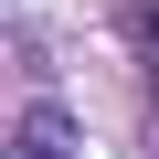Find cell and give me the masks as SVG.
Masks as SVG:
<instances>
[{"label": "cell", "mask_w": 159, "mask_h": 159, "mask_svg": "<svg viewBox=\"0 0 159 159\" xmlns=\"http://www.w3.org/2000/svg\"><path fill=\"white\" fill-rule=\"evenodd\" d=\"M148 32H159V21H148Z\"/></svg>", "instance_id": "7a4b0ae2"}, {"label": "cell", "mask_w": 159, "mask_h": 159, "mask_svg": "<svg viewBox=\"0 0 159 159\" xmlns=\"http://www.w3.org/2000/svg\"><path fill=\"white\" fill-rule=\"evenodd\" d=\"M74 148V117L64 106H21V138H11V159H64Z\"/></svg>", "instance_id": "6da1fadb"}]
</instances>
